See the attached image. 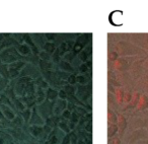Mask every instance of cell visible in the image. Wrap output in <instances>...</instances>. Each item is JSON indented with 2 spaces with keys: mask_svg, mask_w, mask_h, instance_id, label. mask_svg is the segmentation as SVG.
<instances>
[{
  "mask_svg": "<svg viewBox=\"0 0 148 144\" xmlns=\"http://www.w3.org/2000/svg\"><path fill=\"white\" fill-rule=\"evenodd\" d=\"M115 97L119 104H123L124 101V91L122 88H117L115 93Z\"/></svg>",
  "mask_w": 148,
  "mask_h": 144,
  "instance_id": "obj_3",
  "label": "cell"
},
{
  "mask_svg": "<svg viewBox=\"0 0 148 144\" xmlns=\"http://www.w3.org/2000/svg\"><path fill=\"white\" fill-rule=\"evenodd\" d=\"M2 108H4V110H3V114H4L5 117L9 120H12L13 118H14V114H13V112L11 111L9 108H6V107H4V106H3Z\"/></svg>",
  "mask_w": 148,
  "mask_h": 144,
  "instance_id": "obj_8",
  "label": "cell"
},
{
  "mask_svg": "<svg viewBox=\"0 0 148 144\" xmlns=\"http://www.w3.org/2000/svg\"><path fill=\"white\" fill-rule=\"evenodd\" d=\"M66 107V103L63 101V99H60L57 104H56V108H55V112L56 114H59V113H63L64 109Z\"/></svg>",
  "mask_w": 148,
  "mask_h": 144,
  "instance_id": "obj_5",
  "label": "cell"
},
{
  "mask_svg": "<svg viewBox=\"0 0 148 144\" xmlns=\"http://www.w3.org/2000/svg\"><path fill=\"white\" fill-rule=\"evenodd\" d=\"M45 49L47 50L49 53H53V52L55 51V46H54L53 44H51V43H47L45 45Z\"/></svg>",
  "mask_w": 148,
  "mask_h": 144,
  "instance_id": "obj_15",
  "label": "cell"
},
{
  "mask_svg": "<svg viewBox=\"0 0 148 144\" xmlns=\"http://www.w3.org/2000/svg\"><path fill=\"white\" fill-rule=\"evenodd\" d=\"M118 131V126L116 124H109V128H108V136L109 137H113Z\"/></svg>",
  "mask_w": 148,
  "mask_h": 144,
  "instance_id": "obj_6",
  "label": "cell"
},
{
  "mask_svg": "<svg viewBox=\"0 0 148 144\" xmlns=\"http://www.w3.org/2000/svg\"><path fill=\"white\" fill-rule=\"evenodd\" d=\"M58 95H59L60 99H65L66 97H67V95H66V93L63 91V89H62V91H60L59 93H58Z\"/></svg>",
  "mask_w": 148,
  "mask_h": 144,
  "instance_id": "obj_25",
  "label": "cell"
},
{
  "mask_svg": "<svg viewBox=\"0 0 148 144\" xmlns=\"http://www.w3.org/2000/svg\"><path fill=\"white\" fill-rule=\"evenodd\" d=\"M68 80V83H70V84H74V83H76V76H74V75H70L69 77L67 78Z\"/></svg>",
  "mask_w": 148,
  "mask_h": 144,
  "instance_id": "obj_21",
  "label": "cell"
},
{
  "mask_svg": "<svg viewBox=\"0 0 148 144\" xmlns=\"http://www.w3.org/2000/svg\"><path fill=\"white\" fill-rule=\"evenodd\" d=\"M31 111L29 110H25V111L23 112V117L25 118V121H27V120H29V117H31Z\"/></svg>",
  "mask_w": 148,
  "mask_h": 144,
  "instance_id": "obj_18",
  "label": "cell"
},
{
  "mask_svg": "<svg viewBox=\"0 0 148 144\" xmlns=\"http://www.w3.org/2000/svg\"><path fill=\"white\" fill-rule=\"evenodd\" d=\"M71 114L72 113L69 111V110H65V111H63V113H62V117L65 118V119H70Z\"/></svg>",
  "mask_w": 148,
  "mask_h": 144,
  "instance_id": "obj_20",
  "label": "cell"
},
{
  "mask_svg": "<svg viewBox=\"0 0 148 144\" xmlns=\"http://www.w3.org/2000/svg\"><path fill=\"white\" fill-rule=\"evenodd\" d=\"M137 109L141 110V111H144V110L148 109V99L146 95H140L139 101H138L137 104Z\"/></svg>",
  "mask_w": 148,
  "mask_h": 144,
  "instance_id": "obj_1",
  "label": "cell"
},
{
  "mask_svg": "<svg viewBox=\"0 0 148 144\" xmlns=\"http://www.w3.org/2000/svg\"><path fill=\"white\" fill-rule=\"evenodd\" d=\"M63 91H65L66 95H73V93H75V88H74V87L72 86L71 84L65 85V86H64V89H63Z\"/></svg>",
  "mask_w": 148,
  "mask_h": 144,
  "instance_id": "obj_10",
  "label": "cell"
},
{
  "mask_svg": "<svg viewBox=\"0 0 148 144\" xmlns=\"http://www.w3.org/2000/svg\"><path fill=\"white\" fill-rule=\"evenodd\" d=\"M113 144H120V139L119 138H115L113 140Z\"/></svg>",
  "mask_w": 148,
  "mask_h": 144,
  "instance_id": "obj_28",
  "label": "cell"
},
{
  "mask_svg": "<svg viewBox=\"0 0 148 144\" xmlns=\"http://www.w3.org/2000/svg\"><path fill=\"white\" fill-rule=\"evenodd\" d=\"M58 93H57V91H54V89H48V93H47V95H48V97H49L50 99H54L56 97V95H57Z\"/></svg>",
  "mask_w": 148,
  "mask_h": 144,
  "instance_id": "obj_14",
  "label": "cell"
},
{
  "mask_svg": "<svg viewBox=\"0 0 148 144\" xmlns=\"http://www.w3.org/2000/svg\"><path fill=\"white\" fill-rule=\"evenodd\" d=\"M78 118H79L78 114H76V113H72V114H71V117H70V120H71V122H73V123L76 124L77 122H78Z\"/></svg>",
  "mask_w": 148,
  "mask_h": 144,
  "instance_id": "obj_17",
  "label": "cell"
},
{
  "mask_svg": "<svg viewBox=\"0 0 148 144\" xmlns=\"http://www.w3.org/2000/svg\"><path fill=\"white\" fill-rule=\"evenodd\" d=\"M118 128L120 129V131L123 132L124 130L126 129V127H127V123H126V119L124 118V116L120 115L119 117H118Z\"/></svg>",
  "mask_w": 148,
  "mask_h": 144,
  "instance_id": "obj_2",
  "label": "cell"
},
{
  "mask_svg": "<svg viewBox=\"0 0 148 144\" xmlns=\"http://www.w3.org/2000/svg\"><path fill=\"white\" fill-rule=\"evenodd\" d=\"M79 70H80V72H87L88 71V67L86 66V64L85 63H83V64H81L80 65V67H79Z\"/></svg>",
  "mask_w": 148,
  "mask_h": 144,
  "instance_id": "obj_24",
  "label": "cell"
},
{
  "mask_svg": "<svg viewBox=\"0 0 148 144\" xmlns=\"http://www.w3.org/2000/svg\"><path fill=\"white\" fill-rule=\"evenodd\" d=\"M59 127L61 128L63 131H65L66 133L69 131V129H68V124L64 123V122H61V123H59Z\"/></svg>",
  "mask_w": 148,
  "mask_h": 144,
  "instance_id": "obj_19",
  "label": "cell"
},
{
  "mask_svg": "<svg viewBox=\"0 0 148 144\" xmlns=\"http://www.w3.org/2000/svg\"><path fill=\"white\" fill-rule=\"evenodd\" d=\"M91 127H92V121H88V122H87V124H86V126H85V130H86V131H88L89 133H91V131H92Z\"/></svg>",
  "mask_w": 148,
  "mask_h": 144,
  "instance_id": "obj_22",
  "label": "cell"
},
{
  "mask_svg": "<svg viewBox=\"0 0 148 144\" xmlns=\"http://www.w3.org/2000/svg\"><path fill=\"white\" fill-rule=\"evenodd\" d=\"M139 97H140V95L138 93H135L133 95H132V99L130 101V105H129V108H133L135 106H137L138 104V101H139Z\"/></svg>",
  "mask_w": 148,
  "mask_h": 144,
  "instance_id": "obj_7",
  "label": "cell"
},
{
  "mask_svg": "<svg viewBox=\"0 0 148 144\" xmlns=\"http://www.w3.org/2000/svg\"><path fill=\"white\" fill-rule=\"evenodd\" d=\"M18 50H19V52H21V54H23V55H27V54L29 53V48L25 45L21 46Z\"/></svg>",
  "mask_w": 148,
  "mask_h": 144,
  "instance_id": "obj_12",
  "label": "cell"
},
{
  "mask_svg": "<svg viewBox=\"0 0 148 144\" xmlns=\"http://www.w3.org/2000/svg\"><path fill=\"white\" fill-rule=\"evenodd\" d=\"M87 81H88V79L83 75H79L76 77V82H79L80 84H85V83H87Z\"/></svg>",
  "mask_w": 148,
  "mask_h": 144,
  "instance_id": "obj_13",
  "label": "cell"
},
{
  "mask_svg": "<svg viewBox=\"0 0 148 144\" xmlns=\"http://www.w3.org/2000/svg\"><path fill=\"white\" fill-rule=\"evenodd\" d=\"M109 58H110V60H112V61H116V60L118 59V54L116 53V52H112V53L110 54Z\"/></svg>",
  "mask_w": 148,
  "mask_h": 144,
  "instance_id": "obj_23",
  "label": "cell"
},
{
  "mask_svg": "<svg viewBox=\"0 0 148 144\" xmlns=\"http://www.w3.org/2000/svg\"><path fill=\"white\" fill-rule=\"evenodd\" d=\"M125 63L126 62H124V60H116L115 61V64H114V66H115V68L117 70H123L124 68H125Z\"/></svg>",
  "mask_w": 148,
  "mask_h": 144,
  "instance_id": "obj_9",
  "label": "cell"
},
{
  "mask_svg": "<svg viewBox=\"0 0 148 144\" xmlns=\"http://www.w3.org/2000/svg\"><path fill=\"white\" fill-rule=\"evenodd\" d=\"M61 69L64 70V71H69V72L72 71V67L65 61L61 62Z\"/></svg>",
  "mask_w": 148,
  "mask_h": 144,
  "instance_id": "obj_11",
  "label": "cell"
},
{
  "mask_svg": "<svg viewBox=\"0 0 148 144\" xmlns=\"http://www.w3.org/2000/svg\"><path fill=\"white\" fill-rule=\"evenodd\" d=\"M108 121L110 124H116L118 121L117 115L112 110H108Z\"/></svg>",
  "mask_w": 148,
  "mask_h": 144,
  "instance_id": "obj_4",
  "label": "cell"
},
{
  "mask_svg": "<svg viewBox=\"0 0 148 144\" xmlns=\"http://www.w3.org/2000/svg\"><path fill=\"white\" fill-rule=\"evenodd\" d=\"M70 142V136L69 135H66V137L63 139V142H62V144H68Z\"/></svg>",
  "mask_w": 148,
  "mask_h": 144,
  "instance_id": "obj_27",
  "label": "cell"
},
{
  "mask_svg": "<svg viewBox=\"0 0 148 144\" xmlns=\"http://www.w3.org/2000/svg\"><path fill=\"white\" fill-rule=\"evenodd\" d=\"M44 144H51V143H50V141H47V142H45Z\"/></svg>",
  "mask_w": 148,
  "mask_h": 144,
  "instance_id": "obj_30",
  "label": "cell"
},
{
  "mask_svg": "<svg viewBox=\"0 0 148 144\" xmlns=\"http://www.w3.org/2000/svg\"><path fill=\"white\" fill-rule=\"evenodd\" d=\"M40 56H41V58H42V59H44V60H49L50 59V57L48 56V54L45 53V52H42V53L40 54Z\"/></svg>",
  "mask_w": 148,
  "mask_h": 144,
  "instance_id": "obj_26",
  "label": "cell"
},
{
  "mask_svg": "<svg viewBox=\"0 0 148 144\" xmlns=\"http://www.w3.org/2000/svg\"><path fill=\"white\" fill-rule=\"evenodd\" d=\"M131 99H132V95H130L129 93H124V101L123 103L129 104L130 101H131Z\"/></svg>",
  "mask_w": 148,
  "mask_h": 144,
  "instance_id": "obj_16",
  "label": "cell"
},
{
  "mask_svg": "<svg viewBox=\"0 0 148 144\" xmlns=\"http://www.w3.org/2000/svg\"><path fill=\"white\" fill-rule=\"evenodd\" d=\"M0 144H4V141H3L2 138H0Z\"/></svg>",
  "mask_w": 148,
  "mask_h": 144,
  "instance_id": "obj_29",
  "label": "cell"
}]
</instances>
